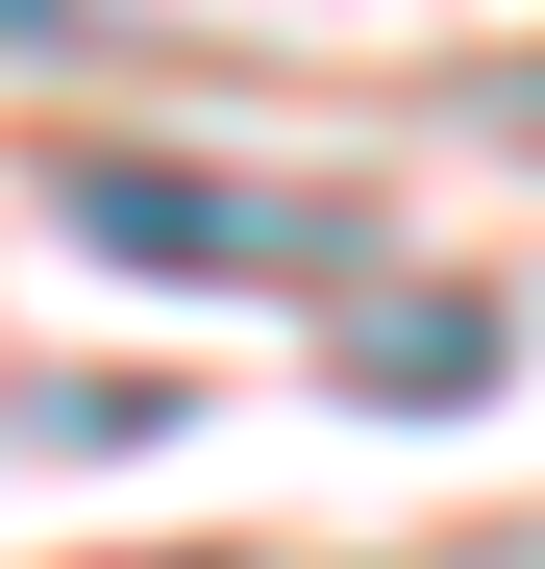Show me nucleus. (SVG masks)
Instances as JSON below:
<instances>
[{"instance_id": "f03ea898", "label": "nucleus", "mask_w": 545, "mask_h": 569, "mask_svg": "<svg viewBox=\"0 0 545 569\" xmlns=\"http://www.w3.org/2000/svg\"><path fill=\"white\" fill-rule=\"evenodd\" d=\"M472 371H496L472 298H397V322H373V397H472Z\"/></svg>"}, {"instance_id": "f257e3e1", "label": "nucleus", "mask_w": 545, "mask_h": 569, "mask_svg": "<svg viewBox=\"0 0 545 569\" xmlns=\"http://www.w3.org/2000/svg\"><path fill=\"white\" fill-rule=\"evenodd\" d=\"M75 223L125 272H347V199H248V173H174V149H75Z\"/></svg>"}]
</instances>
